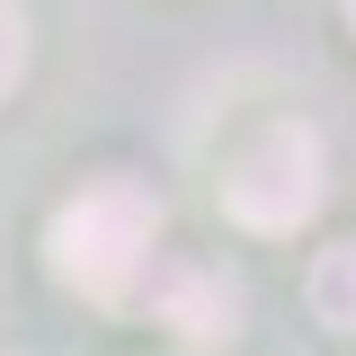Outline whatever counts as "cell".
<instances>
[{
	"instance_id": "6da1fadb",
	"label": "cell",
	"mask_w": 356,
	"mask_h": 356,
	"mask_svg": "<svg viewBox=\"0 0 356 356\" xmlns=\"http://www.w3.org/2000/svg\"><path fill=\"white\" fill-rule=\"evenodd\" d=\"M152 250H161V196L134 187V178H98V187H81V196L54 214V232H44L54 276H63L72 294H89V303H107V312L143 294Z\"/></svg>"
},
{
	"instance_id": "7a4b0ae2",
	"label": "cell",
	"mask_w": 356,
	"mask_h": 356,
	"mask_svg": "<svg viewBox=\"0 0 356 356\" xmlns=\"http://www.w3.org/2000/svg\"><path fill=\"white\" fill-rule=\"evenodd\" d=\"M321 205V134L303 116H267L232 161H222V214L250 232H294Z\"/></svg>"
},
{
	"instance_id": "3957f363",
	"label": "cell",
	"mask_w": 356,
	"mask_h": 356,
	"mask_svg": "<svg viewBox=\"0 0 356 356\" xmlns=\"http://www.w3.org/2000/svg\"><path fill=\"white\" fill-rule=\"evenodd\" d=\"M152 312L170 321L187 348H222V339H232V312H241V294H232V276H214V267L170 259V267H152Z\"/></svg>"
},
{
	"instance_id": "277c9868",
	"label": "cell",
	"mask_w": 356,
	"mask_h": 356,
	"mask_svg": "<svg viewBox=\"0 0 356 356\" xmlns=\"http://www.w3.org/2000/svg\"><path fill=\"white\" fill-rule=\"evenodd\" d=\"M312 321L339 330V339H356V241H330L312 259Z\"/></svg>"
},
{
	"instance_id": "5b68a950",
	"label": "cell",
	"mask_w": 356,
	"mask_h": 356,
	"mask_svg": "<svg viewBox=\"0 0 356 356\" xmlns=\"http://www.w3.org/2000/svg\"><path fill=\"white\" fill-rule=\"evenodd\" d=\"M18 72H27V9L0 0V98L18 89Z\"/></svg>"
},
{
	"instance_id": "8992f818",
	"label": "cell",
	"mask_w": 356,
	"mask_h": 356,
	"mask_svg": "<svg viewBox=\"0 0 356 356\" xmlns=\"http://www.w3.org/2000/svg\"><path fill=\"white\" fill-rule=\"evenodd\" d=\"M348 27H356V0H348Z\"/></svg>"
}]
</instances>
